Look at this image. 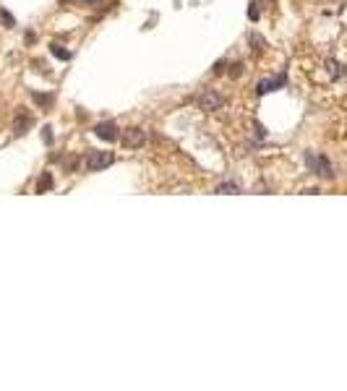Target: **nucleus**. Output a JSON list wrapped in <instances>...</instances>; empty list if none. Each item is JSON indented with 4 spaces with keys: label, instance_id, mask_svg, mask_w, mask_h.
Here are the masks:
<instances>
[{
    "label": "nucleus",
    "instance_id": "14",
    "mask_svg": "<svg viewBox=\"0 0 347 391\" xmlns=\"http://www.w3.org/2000/svg\"><path fill=\"white\" fill-rule=\"evenodd\" d=\"M248 19H251V21H259V19H261L259 3H248Z\"/></svg>",
    "mask_w": 347,
    "mask_h": 391
},
{
    "label": "nucleus",
    "instance_id": "2",
    "mask_svg": "<svg viewBox=\"0 0 347 391\" xmlns=\"http://www.w3.org/2000/svg\"><path fill=\"white\" fill-rule=\"evenodd\" d=\"M196 105H198V110H204V112H214V110H222L225 107V97L219 92H214V89H204V92L196 97Z\"/></svg>",
    "mask_w": 347,
    "mask_h": 391
},
{
    "label": "nucleus",
    "instance_id": "19",
    "mask_svg": "<svg viewBox=\"0 0 347 391\" xmlns=\"http://www.w3.org/2000/svg\"><path fill=\"white\" fill-rule=\"evenodd\" d=\"M37 37H34V32H26V44H32Z\"/></svg>",
    "mask_w": 347,
    "mask_h": 391
},
{
    "label": "nucleus",
    "instance_id": "9",
    "mask_svg": "<svg viewBox=\"0 0 347 391\" xmlns=\"http://www.w3.org/2000/svg\"><path fill=\"white\" fill-rule=\"evenodd\" d=\"M324 68H326V73H329V78H332V81H337V78H342V76H345V68H342L337 60H326V63H324Z\"/></svg>",
    "mask_w": 347,
    "mask_h": 391
},
{
    "label": "nucleus",
    "instance_id": "8",
    "mask_svg": "<svg viewBox=\"0 0 347 391\" xmlns=\"http://www.w3.org/2000/svg\"><path fill=\"white\" fill-rule=\"evenodd\" d=\"M32 123H34V120H32V117H29V115H18V117H16V120H13V131H16L18 136H24L26 131H29V128H32Z\"/></svg>",
    "mask_w": 347,
    "mask_h": 391
},
{
    "label": "nucleus",
    "instance_id": "1",
    "mask_svg": "<svg viewBox=\"0 0 347 391\" xmlns=\"http://www.w3.org/2000/svg\"><path fill=\"white\" fill-rule=\"evenodd\" d=\"M306 165L310 167V172H316L318 178H326V180H332L334 178V167H332V162H329L324 154H316L313 151H306Z\"/></svg>",
    "mask_w": 347,
    "mask_h": 391
},
{
    "label": "nucleus",
    "instance_id": "12",
    "mask_svg": "<svg viewBox=\"0 0 347 391\" xmlns=\"http://www.w3.org/2000/svg\"><path fill=\"white\" fill-rule=\"evenodd\" d=\"M50 52H52L55 58H60V60H71V58H73L71 50H66V47H63V44H58V42L50 44Z\"/></svg>",
    "mask_w": 347,
    "mask_h": 391
},
{
    "label": "nucleus",
    "instance_id": "20",
    "mask_svg": "<svg viewBox=\"0 0 347 391\" xmlns=\"http://www.w3.org/2000/svg\"><path fill=\"white\" fill-rule=\"evenodd\" d=\"M84 5H97V3H102V0H81Z\"/></svg>",
    "mask_w": 347,
    "mask_h": 391
},
{
    "label": "nucleus",
    "instance_id": "13",
    "mask_svg": "<svg viewBox=\"0 0 347 391\" xmlns=\"http://www.w3.org/2000/svg\"><path fill=\"white\" fill-rule=\"evenodd\" d=\"M217 193H222V196H227V193L237 196V193H240V188H237L235 183H219V185H217Z\"/></svg>",
    "mask_w": 347,
    "mask_h": 391
},
{
    "label": "nucleus",
    "instance_id": "15",
    "mask_svg": "<svg viewBox=\"0 0 347 391\" xmlns=\"http://www.w3.org/2000/svg\"><path fill=\"white\" fill-rule=\"evenodd\" d=\"M0 21H3V24L8 26V29H11V26H16V21H13V16L8 13L5 8H0Z\"/></svg>",
    "mask_w": 347,
    "mask_h": 391
},
{
    "label": "nucleus",
    "instance_id": "16",
    "mask_svg": "<svg viewBox=\"0 0 347 391\" xmlns=\"http://www.w3.org/2000/svg\"><path fill=\"white\" fill-rule=\"evenodd\" d=\"M42 139H44V143H47V146H52L55 136H52V128H50V125H44V128H42Z\"/></svg>",
    "mask_w": 347,
    "mask_h": 391
},
{
    "label": "nucleus",
    "instance_id": "6",
    "mask_svg": "<svg viewBox=\"0 0 347 391\" xmlns=\"http://www.w3.org/2000/svg\"><path fill=\"white\" fill-rule=\"evenodd\" d=\"M94 133H97L102 141H117V139H120V133H117V125H115L113 120H105V123H99L97 128H94Z\"/></svg>",
    "mask_w": 347,
    "mask_h": 391
},
{
    "label": "nucleus",
    "instance_id": "4",
    "mask_svg": "<svg viewBox=\"0 0 347 391\" xmlns=\"http://www.w3.org/2000/svg\"><path fill=\"white\" fill-rule=\"evenodd\" d=\"M123 146L125 149H141L146 143V131L144 128H125L123 136H120Z\"/></svg>",
    "mask_w": 347,
    "mask_h": 391
},
{
    "label": "nucleus",
    "instance_id": "17",
    "mask_svg": "<svg viewBox=\"0 0 347 391\" xmlns=\"http://www.w3.org/2000/svg\"><path fill=\"white\" fill-rule=\"evenodd\" d=\"M230 76H232V78H240V76H243V63H235L232 71H230Z\"/></svg>",
    "mask_w": 347,
    "mask_h": 391
},
{
    "label": "nucleus",
    "instance_id": "10",
    "mask_svg": "<svg viewBox=\"0 0 347 391\" xmlns=\"http://www.w3.org/2000/svg\"><path fill=\"white\" fill-rule=\"evenodd\" d=\"M248 44H251V50L256 52V55H261V52L267 50V39H264L261 34H251V37H248Z\"/></svg>",
    "mask_w": 347,
    "mask_h": 391
},
{
    "label": "nucleus",
    "instance_id": "7",
    "mask_svg": "<svg viewBox=\"0 0 347 391\" xmlns=\"http://www.w3.org/2000/svg\"><path fill=\"white\" fill-rule=\"evenodd\" d=\"M55 180H52V172H42L39 180H37V193H47V190H52Z\"/></svg>",
    "mask_w": 347,
    "mask_h": 391
},
{
    "label": "nucleus",
    "instance_id": "3",
    "mask_svg": "<svg viewBox=\"0 0 347 391\" xmlns=\"http://www.w3.org/2000/svg\"><path fill=\"white\" fill-rule=\"evenodd\" d=\"M115 162V154L113 151H91L86 157V170L89 172H102L105 167H110Z\"/></svg>",
    "mask_w": 347,
    "mask_h": 391
},
{
    "label": "nucleus",
    "instance_id": "18",
    "mask_svg": "<svg viewBox=\"0 0 347 391\" xmlns=\"http://www.w3.org/2000/svg\"><path fill=\"white\" fill-rule=\"evenodd\" d=\"M214 73L219 76V73H225V60H219L217 66H214Z\"/></svg>",
    "mask_w": 347,
    "mask_h": 391
},
{
    "label": "nucleus",
    "instance_id": "11",
    "mask_svg": "<svg viewBox=\"0 0 347 391\" xmlns=\"http://www.w3.org/2000/svg\"><path fill=\"white\" fill-rule=\"evenodd\" d=\"M32 99H34V102L39 105V107H44V110H50L52 102H55L52 94H42V92H32Z\"/></svg>",
    "mask_w": 347,
    "mask_h": 391
},
{
    "label": "nucleus",
    "instance_id": "5",
    "mask_svg": "<svg viewBox=\"0 0 347 391\" xmlns=\"http://www.w3.org/2000/svg\"><path fill=\"white\" fill-rule=\"evenodd\" d=\"M285 84H287V73H279V76H274V78H261L259 84H256V94L264 97V94H269V92L282 89Z\"/></svg>",
    "mask_w": 347,
    "mask_h": 391
}]
</instances>
